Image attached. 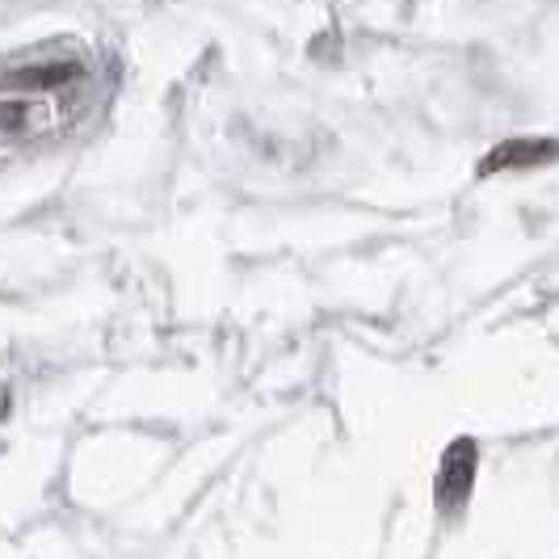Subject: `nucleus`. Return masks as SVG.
Listing matches in <instances>:
<instances>
[{"instance_id": "nucleus-2", "label": "nucleus", "mask_w": 559, "mask_h": 559, "mask_svg": "<svg viewBox=\"0 0 559 559\" xmlns=\"http://www.w3.org/2000/svg\"><path fill=\"white\" fill-rule=\"evenodd\" d=\"M559 160V143L556 140H504L492 156L479 160V177L488 173H509V168H534Z\"/></svg>"}, {"instance_id": "nucleus-1", "label": "nucleus", "mask_w": 559, "mask_h": 559, "mask_svg": "<svg viewBox=\"0 0 559 559\" xmlns=\"http://www.w3.org/2000/svg\"><path fill=\"white\" fill-rule=\"evenodd\" d=\"M472 484H476V442L463 438V442H454V447L447 450V459H442L438 504H442V509L463 504L467 501V492H472Z\"/></svg>"}]
</instances>
